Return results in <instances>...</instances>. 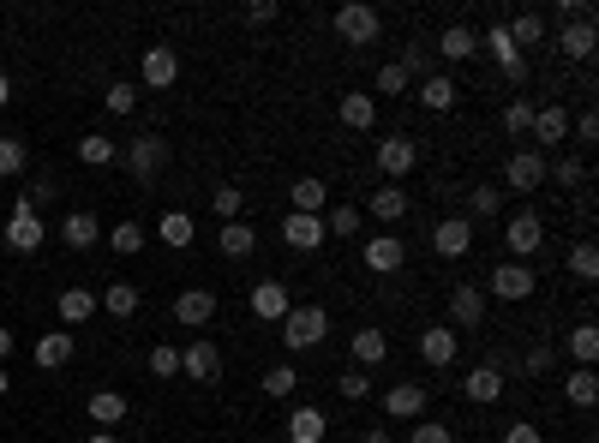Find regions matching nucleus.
I'll list each match as a JSON object with an SVG mask.
<instances>
[{"label": "nucleus", "instance_id": "43", "mask_svg": "<svg viewBox=\"0 0 599 443\" xmlns=\"http://www.w3.org/2000/svg\"><path fill=\"white\" fill-rule=\"evenodd\" d=\"M546 180H558L564 192H576V186H588V162L582 156H558V162H546Z\"/></svg>", "mask_w": 599, "mask_h": 443}, {"label": "nucleus", "instance_id": "38", "mask_svg": "<svg viewBox=\"0 0 599 443\" xmlns=\"http://www.w3.org/2000/svg\"><path fill=\"white\" fill-rule=\"evenodd\" d=\"M102 246H114L120 258H132V252H144V222H132V216H126V222H114V228L102 234Z\"/></svg>", "mask_w": 599, "mask_h": 443}, {"label": "nucleus", "instance_id": "21", "mask_svg": "<svg viewBox=\"0 0 599 443\" xmlns=\"http://www.w3.org/2000/svg\"><path fill=\"white\" fill-rule=\"evenodd\" d=\"M594 48H599V36H594V18H582V24H564V30H558V54H564V60L588 66V60H594Z\"/></svg>", "mask_w": 599, "mask_h": 443}, {"label": "nucleus", "instance_id": "57", "mask_svg": "<svg viewBox=\"0 0 599 443\" xmlns=\"http://www.w3.org/2000/svg\"><path fill=\"white\" fill-rule=\"evenodd\" d=\"M276 12H282L276 0H252V6H246V24H276Z\"/></svg>", "mask_w": 599, "mask_h": 443}, {"label": "nucleus", "instance_id": "17", "mask_svg": "<svg viewBox=\"0 0 599 443\" xmlns=\"http://www.w3.org/2000/svg\"><path fill=\"white\" fill-rule=\"evenodd\" d=\"M210 318H216V294H210V288H180V294H174V324L204 330Z\"/></svg>", "mask_w": 599, "mask_h": 443}, {"label": "nucleus", "instance_id": "14", "mask_svg": "<svg viewBox=\"0 0 599 443\" xmlns=\"http://www.w3.org/2000/svg\"><path fill=\"white\" fill-rule=\"evenodd\" d=\"M138 78H144V90H168V84L180 78V48H168V42L144 48V60H138Z\"/></svg>", "mask_w": 599, "mask_h": 443}, {"label": "nucleus", "instance_id": "52", "mask_svg": "<svg viewBox=\"0 0 599 443\" xmlns=\"http://www.w3.org/2000/svg\"><path fill=\"white\" fill-rule=\"evenodd\" d=\"M570 276H576V282H594V276H599V252L588 246V240L570 246Z\"/></svg>", "mask_w": 599, "mask_h": 443}, {"label": "nucleus", "instance_id": "29", "mask_svg": "<svg viewBox=\"0 0 599 443\" xmlns=\"http://www.w3.org/2000/svg\"><path fill=\"white\" fill-rule=\"evenodd\" d=\"M324 438H330L324 408H294L288 414V443H324Z\"/></svg>", "mask_w": 599, "mask_h": 443}, {"label": "nucleus", "instance_id": "8", "mask_svg": "<svg viewBox=\"0 0 599 443\" xmlns=\"http://www.w3.org/2000/svg\"><path fill=\"white\" fill-rule=\"evenodd\" d=\"M540 186H546V156L540 150H510L498 192H540Z\"/></svg>", "mask_w": 599, "mask_h": 443}, {"label": "nucleus", "instance_id": "30", "mask_svg": "<svg viewBox=\"0 0 599 443\" xmlns=\"http://www.w3.org/2000/svg\"><path fill=\"white\" fill-rule=\"evenodd\" d=\"M456 96H462V90H456V78H444V72H426V78H420V102H426L432 114H450V108H456Z\"/></svg>", "mask_w": 599, "mask_h": 443}, {"label": "nucleus", "instance_id": "4", "mask_svg": "<svg viewBox=\"0 0 599 443\" xmlns=\"http://www.w3.org/2000/svg\"><path fill=\"white\" fill-rule=\"evenodd\" d=\"M42 240H48V222H42V210L18 192V198H12V216H6V246H12L18 258H30Z\"/></svg>", "mask_w": 599, "mask_h": 443}, {"label": "nucleus", "instance_id": "40", "mask_svg": "<svg viewBox=\"0 0 599 443\" xmlns=\"http://www.w3.org/2000/svg\"><path fill=\"white\" fill-rule=\"evenodd\" d=\"M564 348L576 354V366H594V360H599V324H588V318H582V324L564 336Z\"/></svg>", "mask_w": 599, "mask_h": 443}, {"label": "nucleus", "instance_id": "26", "mask_svg": "<svg viewBox=\"0 0 599 443\" xmlns=\"http://www.w3.org/2000/svg\"><path fill=\"white\" fill-rule=\"evenodd\" d=\"M84 414H90V426H102V432H108V426H120V420L132 414V402H126L120 390H96V396L84 402Z\"/></svg>", "mask_w": 599, "mask_h": 443}, {"label": "nucleus", "instance_id": "58", "mask_svg": "<svg viewBox=\"0 0 599 443\" xmlns=\"http://www.w3.org/2000/svg\"><path fill=\"white\" fill-rule=\"evenodd\" d=\"M402 66H408V78H414V72H426V48H420V42H414V48H408V54H402Z\"/></svg>", "mask_w": 599, "mask_h": 443}, {"label": "nucleus", "instance_id": "22", "mask_svg": "<svg viewBox=\"0 0 599 443\" xmlns=\"http://www.w3.org/2000/svg\"><path fill=\"white\" fill-rule=\"evenodd\" d=\"M72 354H78V336H72V330H48V336H36V366H42V372H60Z\"/></svg>", "mask_w": 599, "mask_h": 443}, {"label": "nucleus", "instance_id": "47", "mask_svg": "<svg viewBox=\"0 0 599 443\" xmlns=\"http://www.w3.org/2000/svg\"><path fill=\"white\" fill-rule=\"evenodd\" d=\"M144 366H150V378H180V348H174V342H156V348L144 354Z\"/></svg>", "mask_w": 599, "mask_h": 443}, {"label": "nucleus", "instance_id": "34", "mask_svg": "<svg viewBox=\"0 0 599 443\" xmlns=\"http://www.w3.org/2000/svg\"><path fill=\"white\" fill-rule=\"evenodd\" d=\"M78 162H84V168H108V162H120V144H114L108 132H84V138H78Z\"/></svg>", "mask_w": 599, "mask_h": 443}, {"label": "nucleus", "instance_id": "44", "mask_svg": "<svg viewBox=\"0 0 599 443\" xmlns=\"http://www.w3.org/2000/svg\"><path fill=\"white\" fill-rule=\"evenodd\" d=\"M492 216H504V192L498 186H474L468 192V222H492Z\"/></svg>", "mask_w": 599, "mask_h": 443}, {"label": "nucleus", "instance_id": "50", "mask_svg": "<svg viewBox=\"0 0 599 443\" xmlns=\"http://www.w3.org/2000/svg\"><path fill=\"white\" fill-rule=\"evenodd\" d=\"M240 204H246L240 186H216V192H210V210H216L222 222H240Z\"/></svg>", "mask_w": 599, "mask_h": 443}, {"label": "nucleus", "instance_id": "13", "mask_svg": "<svg viewBox=\"0 0 599 443\" xmlns=\"http://www.w3.org/2000/svg\"><path fill=\"white\" fill-rule=\"evenodd\" d=\"M180 378H192V384H216V378H222V348L204 342V336L186 342V348H180Z\"/></svg>", "mask_w": 599, "mask_h": 443}, {"label": "nucleus", "instance_id": "51", "mask_svg": "<svg viewBox=\"0 0 599 443\" xmlns=\"http://www.w3.org/2000/svg\"><path fill=\"white\" fill-rule=\"evenodd\" d=\"M336 390H342V402H366V396H372V372H360V366H348V372L336 378Z\"/></svg>", "mask_w": 599, "mask_h": 443}, {"label": "nucleus", "instance_id": "48", "mask_svg": "<svg viewBox=\"0 0 599 443\" xmlns=\"http://www.w3.org/2000/svg\"><path fill=\"white\" fill-rule=\"evenodd\" d=\"M24 162H30V150H24V138H12V132H0V180H12V174H24Z\"/></svg>", "mask_w": 599, "mask_h": 443}, {"label": "nucleus", "instance_id": "42", "mask_svg": "<svg viewBox=\"0 0 599 443\" xmlns=\"http://www.w3.org/2000/svg\"><path fill=\"white\" fill-rule=\"evenodd\" d=\"M534 108H540L534 96H510V102H504V132H510V138H528V126H534Z\"/></svg>", "mask_w": 599, "mask_h": 443}, {"label": "nucleus", "instance_id": "9", "mask_svg": "<svg viewBox=\"0 0 599 443\" xmlns=\"http://www.w3.org/2000/svg\"><path fill=\"white\" fill-rule=\"evenodd\" d=\"M528 138H534L528 150H540V156H546V144H564V138H570V108H564V102H540Z\"/></svg>", "mask_w": 599, "mask_h": 443}, {"label": "nucleus", "instance_id": "33", "mask_svg": "<svg viewBox=\"0 0 599 443\" xmlns=\"http://www.w3.org/2000/svg\"><path fill=\"white\" fill-rule=\"evenodd\" d=\"M54 306H60V324H66V330H78V324L96 318V294H90V288H66Z\"/></svg>", "mask_w": 599, "mask_h": 443}, {"label": "nucleus", "instance_id": "36", "mask_svg": "<svg viewBox=\"0 0 599 443\" xmlns=\"http://www.w3.org/2000/svg\"><path fill=\"white\" fill-rule=\"evenodd\" d=\"M564 396H570L576 408H594V402H599V372H594V366H576V372L564 378Z\"/></svg>", "mask_w": 599, "mask_h": 443}, {"label": "nucleus", "instance_id": "31", "mask_svg": "<svg viewBox=\"0 0 599 443\" xmlns=\"http://www.w3.org/2000/svg\"><path fill=\"white\" fill-rule=\"evenodd\" d=\"M402 216H408V192H402V186H390V180H384V186H378V192H372V222H384V228H396V222H402Z\"/></svg>", "mask_w": 599, "mask_h": 443}, {"label": "nucleus", "instance_id": "61", "mask_svg": "<svg viewBox=\"0 0 599 443\" xmlns=\"http://www.w3.org/2000/svg\"><path fill=\"white\" fill-rule=\"evenodd\" d=\"M6 102H12V78L0 72V108H6Z\"/></svg>", "mask_w": 599, "mask_h": 443}, {"label": "nucleus", "instance_id": "32", "mask_svg": "<svg viewBox=\"0 0 599 443\" xmlns=\"http://www.w3.org/2000/svg\"><path fill=\"white\" fill-rule=\"evenodd\" d=\"M360 228H366L360 204H330V210H324V240H354Z\"/></svg>", "mask_w": 599, "mask_h": 443}, {"label": "nucleus", "instance_id": "25", "mask_svg": "<svg viewBox=\"0 0 599 443\" xmlns=\"http://www.w3.org/2000/svg\"><path fill=\"white\" fill-rule=\"evenodd\" d=\"M384 414L390 420H426V384H396L384 396Z\"/></svg>", "mask_w": 599, "mask_h": 443}, {"label": "nucleus", "instance_id": "10", "mask_svg": "<svg viewBox=\"0 0 599 443\" xmlns=\"http://www.w3.org/2000/svg\"><path fill=\"white\" fill-rule=\"evenodd\" d=\"M246 306H252V318H264V324H282V318H288V306H294V294H288V282L264 276V282H252Z\"/></svg>", "mask_w": 599, "mask_h": 443}, {"label": "nucleus", "instance_id": "2", "mask_svg": "<svg viewBox=\"0 0 599 443\" xmlns=\"http://www.w3.org/2000/svg\"><path fill=\"white\" fill-rule=\"evenodd\" d=\"M336 36L348 42V48H372L378 36H384V12L378 6H366V0H348V6H336Z\"/></svg>", "mask_w": 599, "mask_h": 443}, {"label": "nucleus", "instance_id": "62", "mask_svg": "<svg viewBox=\"0 0 599 443\" xmlns=\"http://www.w3.org/2000/svg\"><path fill=\"white\" fill-rule=\"evenodd\" d=\"M84 443H120V438H114V432H90Z\"/></svg>", "mask_w": 599, "mask_h": 443}, {"label": "nucleus", "instance_id": "45", "mask_svg": "<svg viewBox=\"0 0 599 443\" xmlns=\"http://www.w3.org/2000/svg\"><path fill=\"white\" fill-rule=\"evenodd\" d=\"M258 390H264L270 402H288V396L300 390V372H294V366H270V372L258 378Z\"/></svg>", "mask_w": 599, "mask_h": 443}, {"label": "nucleus", "instance_id": "39", "mask_svg": "<svg viewBox=\"0 0 599 443\" xmlns=\"http://www.w3.org/2000/svg\"><path fill=\"white\" fill-rule=\"evenodd\" d=\"M96 306H108V312H114V318H132V312H138V306H144V294H138V288H132V282H108V288H102V300H96Z\"/></svg>", "mask_w": 599, "mask_h": 443}, {"label": "nucleus", "instance_id": "60", "mask_svg": "<svg viewBox=\"0 0 599 443\" xmlns=\"http://www.w3.org/2000/svg\"><path fill=\"white\" fill-rule=\"evenodd\" d=\"M12 348H18V336H12V330H0V360H6Z\"/></svg>", "mask_w": 599, "mask_h": 443}, {"label": "nucleus", "instance_id": "19", "mask_svg": "<svg viewBox=\"0 0 599 443\" xmlns=\"http://www.w3.org/2000/svg\"><path fill=\"white\" fill-rule=\"evenodd\" d=\"M282 240H288L294 252H318V246H324V216H300V210H288V216H282Z\"/></svg>", "mask_w": 599, "mask_h": 443}, {"label": "nucleus", "instance_id": "7", "mask_svg": "<svg viewBox=\"0 0 599 443\" xmlns=\"http://www.w3.org/2000/svg\"><path fill=\"white\" fill-rule=\"evenodd\" d=\"M534 288H540V276H534V264H498L492 270V282H486V294H498V300H510V306H522V300H534Z\"/></svg>", "mask_w": 599, "mask_h": 443}, {"label": "nucleus", "instance_id": "54", "mask_svg": "<svg viewBox=\"0 0 599 443\" xmlns=\"http://www.w3.org/2000/svg\"><path fill=\"white\" fill-rule=\"evenodd\" d=\"M102 108H108V114H120V120H126V114H132V108H138V90H132V84H108V96H102Z\"/></svg>", "mask_w": 599, "mask_h": 443}, {"label": "nucleus", "instance_id": "35", "mask_svg": "<svg viewBox=\"0 0 599 443\" xmlns=\"http://www.w3.org/2000/svg\"><path fill=\"white\" fill-rule=\"evenodd\" d=\"M462 396H468V402H480V408H492V402L504 396V378H498L492 366H474V372H468V384H462Z\"/></svg>", "mask_w": 599, "mask_h": 443}, {"label": "nucleus", "instance_id": "28", "mask_svg": "<svg viewBox=\"0 0 599 443\" xmlns=\"http://www.w3.org/2000/svg\"><path fill=\"white\" fill-rule=\"evenodd\" d=\"M324 198H330V186H324L318 174H300V180L288 186V204H294L300 216H324Z\"/></svg>", "mask_w": 599, "mask_h": 443}, {"label": "nucleus", "instance_id": "37", "mask_svg": "<svg viewBox=\"0 0 599 443\" xmlns=\"http://www.w3.org/2000/svg\"><path fill=\"white\" fill-rule=\"evenodd\" d=\"M156 234H162V246H174V252H186V246H192V216H186V210H162V222H156Z\"/></svg>", "mask_w": 599, "mask_h": 443}, {"label": "nucleus", "instance_id": "12", "mask_svg": "<svg viewBox=\"0 0 599 443\" xmlns=\"http://www.w3.org/2000/svg\"><path fill=\"white\" fill-rule=\"evenodd\" d=\"M456 354H462V336H456L450 324H426V330H420V360H426L432 372H450Z\"/></svg>", "mask_w": 599, "mask_h": 443}, {"label": "nucleus", "instance_id": "24", "mask_svg": "<svg viewBox=\"0 0 599 443\" xmlns=\"http://www.w3.org/2000/svg\"><path fill=\"white\" fill-rule=\"evenodd\" d=\"M216 252H222V258H234V264H240V258H252V252H258V228H252V222H222Z\"/></svg>", "mask_w": 599, "mask_h": 443}, {"label": "nucleus", "instance_id": "53", "mask_svg": "<svg viewBox=\"0 0 599 443\" xmlns=\"http://www.w3.org/2000/svg\"><path fill=\"white\" fill-rule=\"evenodd\" d=\"M408 443H456V426H444V420H414Z\"/></svg>", "mask_w": 599, "mask_h": 443}, {"label": "nucleus", "instance_id": "55", "mask_svg": "<svg viewBox=\"0 0 599 443\" xmlns=\"http://www.w3.org/2000/svg\"><path fill=\"white\" fill-rule=\"evenodd\" d=\"M570 138H582V144H599V114H594V108L570 114Z\"/></svg>", "mask_w": 599, "mask_h": 443}, {"label": "nucleus", "instance_id": "46", "mask_svg": "<svg viewBox=\"0 0 599 443\" xmlns=\"http://www.w3.org/2000/svg\"><path fill=\"white\" fill-rule=\"evenodd\" d=\"M516 372H522V378H552V372H558V348H552V342H534Z\"/></svg>", "mask_w": 599, "mask_h": 443}, {"label": "nucleus", "instance_id": "20", "mask_svg": "<svg viewBox=\"0 0 599 443\" xmlns=\"http://www.w3.org/2000/svg\"><path fill=\"white\" fill-rule=\"evenodd\" d=\"M348 354H354V366H360V372H378V366L390 360V336L366 324V330H354V342H348Z\"/></svg>", "mask_w": 599, "mask_h": 443}, {"label": "nucleus", "instance_id": "1", "mask_svg": "<svg viewBox=\"0 0 599 443\" xmlns=\"http://www.w3.org/2000/svg\"><path fill=\"white\" fill-rule=\"evenodd\" d=\"M324 336H330V312L324 306H288V318H282V348L288 354L324 348Z\"/></svg>", "mask_w": 599, "mask_h": 443}, {"label": "nucleus", "instance_id": "41", "mask_svg": "<svg viewBox=\"0 0 599 443\" xmlns=\"http://www.w3.org/2000/svg\"><path fill=\"white\" fill-rule=\"evenodd\" d=\"M504 30H510V42H516V48H534V42L546 36V12H516Z\"/></svg>", "mask_w": 599, "mask_h": 443}, {"label": "nucleus", "instance_id": "23", "mask_svg": "<svg viewBox=\"0 0 599 443\" xmlns=\"http://www.w3.org/2000/svg\"><path fill=\"white\" fill-rule=\"evenodd\" d=\"M60 240H66L72 252H90V246H102V222H96L90 210H72V216L60 222Z\"/></svg>", "mask_w": 599, "mask_h": 443}, {"label": "nucleus", "instance_id": "11", "mask_svg": "<svg viewBox=\"0 0 599 443\" xmlns=\"http://www.w3.org/2000/svg\"><path fill=\"white\" fill-rule=\"evenodd\" d=\"M444 306H450V318H444V324H450L456 336L486 324V288H468V282H462V288H450V300H444Z\"/></svg>", "mask_w": 599, "mask_h": 443}, {"label": "nucleus", "instance_id": "59", "mask_svg": "<svg viewBox=\"0 0 599 443\" xmlns=\"http://www.w3.org/2000/svg\"><path fill=\"white\" fill-rule=\"evenodd\" d=\"M360 443H396V438H390L384 426H366V432H360Z\"/></svg>", "mask_w": 599, "mask_h": 443}, {"label": "nucleus", "instance_id": "5", "mask_svg": "<svg viewBox=\"0 0 599 443\" xmlns=\"http://www.w3.org/2000/svg\"><path fill=\"white\" fill-rule=\"evenodd\" d=\"M504 246H510V264H534V252L546 246V222H540L534 210L504 216Z\"/></svg>", "mask_w": 599, "mask_h": 443}, {"label": "nucleus", "instance_id": "27", "mask_svg": "<svg viewBox=\"0 0 599 443\" xmlns=\"http://www.w3.org/2000/svg\"><path fill=\"white\" fill-rule=\"evenodd\" d=\"M438 54H444L450 66H462V60H474V54H480V30H468V24H450V30L438 36Z\"/></svg>", "mask_w": 599, "mask_h": 443}, {"label": "nucleus", "instance_id": "6", "mask_svg": "<svg viewBox=\"0 0 599 443\" xmlns=\"http://www.w3.org/2000/svg\"><path fill=\"white\" fill-rule=\"evenodd\" d=\"M372 156H378V174H384L390 186H396L402 174H414V168H420V144H414L408 132H390V138H384Z\"/></svg>", "mask_w": 599, "mask_h": 443}, {"label": "nucleus", "instance_id": "3", "mask_svg": "<svg viewBox=\"0 0 599 443\" xmlns=\"http://www.w3.org/2000/svg\"><path fill=\"white\" fill-rule=\"evenodd\" d=\"M120 168L138 180V186H150L162 168H168V138H156V132H144V138H132V144H120Z\"/></svg>", "mask_w": 599, "mask_h": 443}, {"label": "nucleus", "instance_id": "63", "mask_svg": "<svg viewBox=\"0 0 599 443\" xmlns=\"http://www.w3.org/2000/svg\"><path fill=\"white\" fill-rule=\"evenodd\" d=\"M6 390H12V378H6V366H0V402H6Z\"/></svg>", "mask_w": 599, "mask_h": 443}, {"label": "nucleus", "instance_id": "16", "mask_svg": "<svg viewBox=\"0 0 599 443\" xmlns=\"http://www.w3.org/2000/svg\"><path fill=\"white\" fill-rule=\"evenodd\" d=\"M360 258H366V270H372V276H396V270L408 264V246H402L396 234H372V240L360 246Z\"/></svg>", "mask_w": 599, "mask_h": 443}, {"label": "nucleus", "instance_id": "15", "mask_svg": "<svg viewBox=\"0 0 599 443\" xmlns=\"http://www.w3.org/2000/svg\"><path fill=\"white\" fill-rule=\"evenodd\" d=\"M432 252H438V258H468V252H474V222H468V216H444V222L432 228Z\"/></svg>", "mask_w": 599, "mask_h": 443}, {"label": "nucleus", "instance_id": "18", "mask_svg": "<svg viewBox=\"0 0 599 443\" xmlns=\"http://www.w3.org/2000/svg\"><path fill=\"white\" fill-rule=\"evenodd\" d=\"M336 120H342L348 132H372V126H378V96H372V90H348V96L336 102Z\"/></svg>", "mask_w": 599, "mask_h": 443}, {"label": "nucleus", "instance_id": "49", "mask_svg": "<svg viewBox=\"0 0 599 443\" xmlns=\"http://www.w3.org/2000/svg\"><path fill=\"white\" fill-rule=\"evenodd\" d=\"M408 66L402 60H390V66H378V96H408Z\"/></svg>", "mask_w": 599, "mask_h": 443}, {"label": "nucleus", "instance_id": "56", "mask_svg": "<svg viewBox=\"0 0 599 443\" xmlns=\"http://www.w3.org/2000/svg\"><path fill=\"white\" fill-rule=\"evenodd\" d=\"M504 443H546V438H540L534 420H510V426H504Z\"/></svg>", "mask_w": 599, "mask_h": 443}]
</instances>
